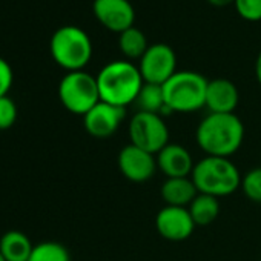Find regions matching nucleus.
I'll return each instance as SVG.
<instances>
[{"mask_svg":"<svg viewBox=\"0 0 261 261\" xmlns=\"http://www.w3.org/2000/svg\"><path fill=\"white\" fill-rule=\"evenodd\" d=\"M195 140L206 155L230 159L243 145L244 124L235 112H209L197 126Z\"/></svg>","mask_w":261,"mask_h":261,"instance_id":"nucleus-1","label":"nucleus"},{"mask_svg":"<svg viewBox=\"0 0 261 261\" xmlns=\"http://www.w3.org/2000/svg\"><path fill=\"white\" fill-rule=\"evenodd\" d=\"M95 79L100 100L121 108L134 105L145 83L139 65L126 59L106 63Z\"/></svg>","mask_w":261,"mask_h":261,"instance_id":"nucleus-2","label":"nucleus"},{"mask_svg":"<svg viewBox=\"0 0 261 261\" xmlns=\"http://www.w3.org/2000/svg\"><path fill=\"white\" fill-rule=\"evenodd\" d=\"M241 177L243 175L230 159L211 155L197 162L191 174L200 194H207L217 198L227 197L240 189Z\"/></svg>","mask_w":261,"mask_h":261,"instance_id":"nucleus-3","label":"nucleus"},{"mask_svg":"<svg viewBox=\"0 0 261 261\" xmlns=\"http://www.w3.org/2000/svg\"><path fill=\"white\" fill-rule=\"evenodd\" d=\"M209 80L195 71H177L165 85V103L168 112H195L206 105Z\"/></svg>","mask_w":261,"mask_h":261,"instance_id":"nucleus-4","label":"nucleus"},{"mask_svg":"<svg viewBox=\"0 0 261 261\" xmlns=\"http://www.w3.org/2000/svg\"><path fill=\"white\" fill-rule=\"evenodd\" d=\"M49 51L54 62L68 72L82 71L92 57V42L85 30L65 25L54 31Z\"/></svg>","mask_w":261,"mask_h":261,"instance_id":"nucleus-5","label":"nucleus"},{"mask_svg":"<svg viewBox=\"0 0 261 261\" xmlns=\"http://www.w3.org/2000/svg\"><path fill=\"white\" fill-rule=\"evenodd\" d=\"M59 98L69 112L83 117L100 101L97 79L85 69L66 72L59 83Z\"/></svg>","mask_w":261,"mask_h":261,"instance_id":"nucleus-6","label":"nucleus"},{"mask_svg":"<svg viewBox=\"0 0 261 261\" xmlns=\"http://www.w3.org/2000/svg\"><path fill=\"white\" fill-rule=\"evenodd\" d=\"M129 143L151 154H159L169 143V127L160 114L136 112L127 126Z\"/></svg>","mask_w":261,"mask_h":261,"instance_id":"nucleus-7","label":"nucleus"},{"mask_svg":"<svg viewBox=\"0 0 261 261\" xmlns=\"http://www.w3.org/2000/svg\"><path fill=\"white\" fill-rule=\"evenodd\" d=\"M145 83L165 85L177 72V54L168 43H152L139 60Z\"/></svg>","mask_w":261,"mask_h":261,"instance_id":"nucleus-8","label":"nucleus"},{"mask_svg":"<svg viewBox=\"0 0 261 261\" xmlns=\"http://www.w3.org/2000/svg\"><path fill=\"white\" fill-rule=\"evenodd\" d=\"M117 165L120 174L134 183H145L151 180L159 171L155 155L133 143H129L120 149Z\"/></svg>","mask_w":261,"mask_h":261,"instance_id":"nucleus-9","label":"nucleus"},{"mask_svg":"<svg viewBox=\"0 0 261 261\" xmlns=\"http://www.w3.org/2000/svg\"><path fill=\"white\" fill-rule=\"evenodd\" d=\"M126 117V108L115 106L106 101H98L83 115L86 133L94 139H109L121 126Z\"/></svg>","mask_w":261,"mask_h":261,"instance_id":"nucleus-10","label":"nucleus"},{"mask_svg":"<svg viewBox=\"0 0 261 261\" xmlns=\"http://www.w3.org/2000/svg\"><path fill=\"white\" fill-rule=\"evenodd\" d=\"M195 223L189 214L188 207L166 206L162 207L155 217V229L159 235L169 241H185L188 240L194 229Z\"/></svg>","mask_w":261,"mask_h":261,"instance_id":"nucleus-11","label":"nucleus"},{"mask_svg":"<svg viewBox=\"0 0 261 261\" xmlns=\"http://www.w3.org/2000/svg\"><path fill=\"white\" fill-rule=\"evenodd\" d=\"M92 11L95 19L114 33H123L134 27L136 10L129 0H94Z\"/></svg>","mask_w":261,"mask_h":261,"instance_id":"nucleus-12","label":"nucleus"},{"mask_svg":"<svg viewBox=\"0 0 261 261\" xmlns=\"http://www.w3.org/2000/svg\"><path fill=\"white\" fill-rule=\"evenodd\" d=\"M157 168L166 178L191 177L194 171V159L191 152L178 143H168L159 154H155Z\"/></svg>","mask_w":261,"mask_h":261,"instance_id":"nucleus-13","label":"nucleus"},{"mask_svg":"<svg viewBox=\"0 0 261 261\" xmlns=\"http://www.w3.org/2000/svg\"><path fill=\"white\" fill-rule=\"evenodd\" d=\"M240 101V92L233 82L229 79H212L206 89V105L215 114H233Z\"/></svg>","mask_w":261,"mask_h":261,"instance_id":"nucleus-14","label":"nucleus"},{"mask_svg":"<svg viewBox=\"0 0 261 261\" xmlns=\"http://www.w3.org/2000/svg\"><path fill=\"white\" fill-rule=\"evenodd\" d=\"M160 195L166 206L188 207L198 195V191L191 177H175L163 181Z\"/></svg>","mask_w":261,"mask_h":261,"instance_id":"nucleus-15","label":"nucleus"},{"mask_svg":"<svg viewBox=\"0 0 261 261\" xmlns=\"http://www.w3.org/2000/svg\"><path fill=\"white\" fill-rule=\"evenodd\" d=\"M34 244L20 230H8L0 238V252L7 261H28Z\"/></svg>","mask_w":261,"mask_h":261,"instance_id":"nucleus-16","label":"nucleus"},{"mask_svg":"<svg viewBox=\"0 0 261 261\" xmlns=\"http://www.w3.org/2000/svg\"><path fill=\"white\" fill-rule=\"evenodd\" d=\"M188 209L195 226H209L217 220L220 214V198L198 192Z\"/></svg>","mask_w":261,"mask_h":261,"instance_id":"nucleus-17","label":"nucleus"},{"mask_svg":"<svg viewBox=\"0 0 261 261\" xmlns=\"http://www.w3.org/2000/svg\"><path fill=\"white\" fill-rule=\"evenodd\" d=\"M118 48L121 54L126 57V60L133 62L142 59V56L149 48V43L145 33L140 28L130 27L118 34Z\"/></svg>","mask_w":261,"mask_h":261,"instance_id":"nucleus-18","label":"nucleus"},{"mask_svg":"<svg viewBox=\"0 0 261 261\" xmlns=\"http://www.w3.org/2000/svg\"><path fill=\"white\" fill-rule=\"evenodd\" d=\"M134 105L137 108V112H152V114H160V115L168 112L162 85L143 83Z\"/></svg>","mask_w":261,"mask_h":261,"instance_id":"nucleus-19","label":"nucleus"},{"mask_svg":"<svg viewBox=\"0 0 261 261\" xmlns=\"http://www.w3.org/2000/svg\"><path fill=\"white\" fill-rule=\"evenodd\" d=\"M28 261H71L69 250L57 241L34 244Z\"/></svg>","mask_w":261,"mask_h":261,"instance_id":"nucleus-20","label":"nucleus"},{"mask_svg":"<svg viewBox=\"0 0 261 261\" xmlns=\"http://www.w3.org/2000/svg\"><path fill=\"white\" fill-rule=\"evenodd\" d=\"M240 189L243 194L255 203H261V168H253L241 177Z\"/></svg>","mask_w":261,"mask_h":261,"instance_id":"nucleus-21","label":"nucleus"},{"mask_svg":"<svg viewBox=\"0 0 261 261\" xmlns=\"http://www.w3.org/2000/svg\"><path fill=\"white\" fill-rule=\"evenodd\" d=\"M17 120V106L10 95L0 97V130L10 129Z\"/></svg>","mask_w":261,"mask_h":261,"instance_id":"nucleus-22","label":"nucleus"},{"mask_svg":"<svg viewBox=\"0 0 261 261\" xmlns=\"http://www.w3.org/2000/svg\"><path fill=\"white\" fill-rule=\"evenodd\" d=\"M238 14L250 22L261 20V0H235Z\"/></svg>","mask_w":261,"mask_h":261,"instance_id":"nucleus-23","label":"nucleus"},{"mask_svg":"<svg viewBox=\"0 0 261 261\" xmlns=\"http://www.w3.org/2000/svg\"><path fill=\"white\" fill-rule=\"evenodd\" d=\"M13 80H14V74L11 65L4 57H0V97L8 95L13 86Z\"/></svg>","mask_w":261,"mask_h":261,"instance_id":"nucleus-24","label":"nucleus"},{"mask_svg":"<svg viewBox=\"0 0 261 261\" xmlns=\"http://www.w3.org/2000/svg\"><path fill=\"white\" fill-rule=\"evenodd\" d=\"M255 77H256V80H258V83L261 86V51H259V54L256 57V62H255Z\"/></svg>","mask_w":261,"mask_h":261,"instance_id":"nucleus-25","label":"nucleus"},{"mask_svg":"<svg viewBox=\"0 0 261 261\" xmlns=\"http://www.w3.org/2000/svg\"><path fill=\"white\" fill-rule=\"evenodd\" d=\"M209 2L215 7H224V5H229L230 2H235V0H209Z\"/></svg>","mask_w":261,"mask_h":261,"instance_id":"nucleus-26","label":"nucleus"},{"mask_svg":"<svg viewBox=\"0 0 261 261\" xmlns=\"http://www.w3.org/2000/svg\"><path fill=\"white\" fill-rule=\"evenodd\" d=\"M0 261H7V258L4 256V253H2V252H0Z\"/></svg>","mask_w":261,"mask_h":261,"instance_id":"nucleus-27","label":"nucleus"}]
</instances>
